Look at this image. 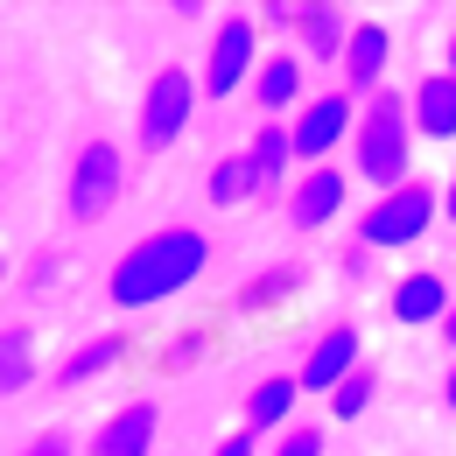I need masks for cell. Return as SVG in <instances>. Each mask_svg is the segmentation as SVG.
I'll return each instance as SVG.
<instances>
[{
    "instance_id": "1",
    "label": "cell",
    "mask_w": 456,
    "mask_h": 456,
    "mask_svg": "<svg viewBox=\"0 0 456 456\" xmlns=\"http://www.w3.org/2000/svg\"><path fill=\"white\" fill-rule=\"evenodd\" d=\"M204 267H211V239L197 225H162V232H148L134 253H119L106 295H113V309H155V302H169L183 288H197Z\"/></svg>"
},
{
    "instance_id": "11",
    "label": "cell",
    "mask_w": 456,
    "mask_h": 456,
    "mask_svg": "<svg viewBox=\"0 0 456 456\" xmlns=\"http://www.w3.org/2000/svg\"><path fill=\"white\" fill-rule=\"evenodd\" d=\"M344 218V169L323 162V169L295 175V197H288V225L295 232H323Z\"/></svg>"
},
{
    "instance_id": "19",
    "label": "cell",
    "mask_w": 456,
    "mask_h": 456,
    "mask_svg": "<svg viewBox=\"0 0 456 456\" xmlns=\"http://www.w3.org/2000/svg\"><path fill=\"white\" fill-rule=\"evenodd\" d=\"M204 197H211L218 211L246 204V197H260V183H253V162H246V155H218V162H211V183H204Z\"/></svg>"
},
{
    "instance_id": "16",
    "label": "cell",
    "mask_w": 456,
    "mask_h": 456,
    "mask_svg": "<svg viewBox=\"0 0 456 456\" xmlns=\"http://www.w3.org/2000/svg\"><path fill=\"white\" fill-rule=\"evenodd\" d=\"M295 36H302V57L309 63H330V57H344V7H330V0H309L302 7V21H295Z\"/></svg>"
},
{
    "instance_id": "27",
    "label": "cell",
    "mask_w": 456,
    "mask_h": 456,
    "mask_svg": "<svg viewBox=\"0 0 456 456\" xmlns=\"http://www.w3.org/2000/svg\"><path fill=\"white\" fill-rule=\"evenodd\" d=\"M211 456H260V443H253V436L239 428V436H225V443H218V450H211Z\"/></svg>"
},
{
    "instance_id": "18",
    "label": "cell",
    "mask_w": 456,
    "mask_h": 456,
    "mask_svg": "<svg viewBox=\"0 0 456 456\" xmlns=\"http://www.w3.org/2000/svg\"><path fill=\"white\" fill-rule=\"evenodd\" d=\"M119 358H126V338H85V344H77V351L57 365V387H85V379L113 372Z\"/></svg>"
},
{
    "instance_id": "14",
    "label": "cell",
    "mask_w": 456,
    "mask_h": 456,
    "mask_svg": "<svg viewBox=\"0 0 456 456\" xmlns=\"http://www.w3.org/2000/svg\"><path fill=\"white\" fill-rule=\"evenodd\" d=\"M295 400H302L295 372H274V379H260V387L246 394V436H274V428H288Z\"/></svg>"
},
{
    "instance_id": "8",
    "label": "cell",
    "mask_w": 456,
    "mask_h": 456,
    "mask_svg": "<svg viewBox=\"0 0 456 456\" xmlns=\"http://www.w3.org/2000/svg\"><path fill=\"white\" fill-rule=\"evenodd\" d=\"M358 365H365V338H358V323H330L323 338L302 351V372H295V387H302V394H323V400H330V387H344Z\"/></svg>"
},
{
    "instance_id": "24",
    "label": "cell",
    "mask_w": 456,
    "mask_h": 456,
    "mask_svg": "<svg viewBox=\"0 0 456 456\" xmlns=\"http://www.w3.org/2000/svg\"><path fill=\"white\" fill-rule=\"evenodd\" d=\"M267 456H323V428H309V421H288L281 443H274Z\"/></svg>"
},
{
    "instance_id": "22",
    "label": "cell",
    "mask_w": 456,
    "mask_h": 456,
    "mask_svg": "<svg viewBox=\"0 0 456 456\" xmlns=\"http://www.w3.org/2000/svg\"><path fill=\"white\" fill-rule=\"evenodd\" d=\"M372 394H379V372H372V365H358L344 387H330V414H338V421H358V414L372 407Z\"/></svg>"
},
{
    "instance_id": "20",
    "label": "cell",
    "mask_w": 456,
    "mask_h": 456,
    "mask_svg": "<svg viewBox=\"0 0 456 456\" xmlns=\"http://www.w3.org/2000/svg\"><path fill=\"white\" fill-rule=\"evenodd\" d=\"M295 295H302V274H295V267H260L253 281L239 288V309L260 316V309H281V302H295Z\"/></svg>"
},
{
    "instance_id": "7",
    "label": "cell",
    "mask_w": 456,
    "mask_h": 456,
    "mask_svg": "<svg viewBox=\"0 0 456 456\" xmlns=\"http://www.w3.org/2000/svg\"><path fill=\"white\" fill-rule=\"evenodd\" d=\"M351 126H358V99L351 92H323V99H309L295 126H288V141H295V162H309V169H323L330 155H338L344 141H351Z\"/></svg>"
},
{
    "instance_id": "15",
    "label": "cell",
    "mask_w": 456,
    "mask_h": 456,
    "mask_svg": "<svg viewBox=\"0 0 456 456\" xmlns=\"http://www.w3.org/2000/svg\"><path fill=\"white\" fill-rule=\"evenodd\" d=\"M246 162H253V183H260V197H267V190H281V183H288V162H295L288 119H260V134H253Z\"/></svg>"
},
{
    "instance_id": "2",
    "label": "cell",
    "mask_w": 456,
    "mask_h": 456,
    "mask_svg": "<svg viewBox=\"0 0 456 456\" xmlns=\"http://www.w3.org/2000/svg\"><path fill=\"white\" fill-rule=\"evenodd\" d=\"M351 169H358V183H372L379 197H394L400 183H414V119H407V99H400V92H372V99L358 106Z\"/></svg>"
},
{
    "instance_id": "13",
    "label": "cell",
    "mask_w": 456,
    "mask_h": 456,
    "mask_svg": "<svg viewBox=\"0 0 456 456\" xmlns=\"http://www.w3.org/2000/svg\"><path fill=\"white\" fill-rule=\"evenodd\" d=\"M407 119H414V141H456V77L450 70H428L407 92Z\"/></svg>"
},
{
    "instance_id": "9",
    "label": "cell",
    "mask_w": 456,
    "mask_h": 456,
    "mask_svg": "<svg viewBox=\"0 0 456 456\" xmlns=\"http://www.w3.org/2000/svg\"><path fill=\"white\" fill-rule=\"evenodd\" d=\"M387 63H394V36L379 28V21H351V36H344V92L358 99H372V92H387Z\"/></svg>"
},
{
    "instance_id": "5",
    "label": "cell",
    "mask_w": 456,
    "mask_h": 456,
    "mask_svg": "<svg viewBox=\"0 0 456 456\" xmlns=\"http://www.w3.org/2000/svg\"><path fill=\"white\" fill-rule=\"evenodd\" d=\"M119 183H126V162H119L113 141H85L77 162H70V183H63V211L70 225H99L119 204Z\"/></svg>"
},
{
    "instance_id": "6",
    "label": "cell",
    "mask_w": 456,
    "mask_h": 456,
    "mask_svg": "<svg viewBox=\"0 0 456 456\" xmlns=\"http://www.w3.org/2000/svg\"><path fill=\"white\" fill-rule=\"evenodd\" d=\"M253 70H260V21H253V14H232V21H218V36H211V63H204L197 92H204V99L253 92Z\"/></svg>"
},
{
    "instance_id": "25",
    "label": "cell",
    "mask_w": 456,
    "mask_h": 456,
    "mask_svg": "<svg viewBox=\"0 0 456 456\" xmlns=\"http://www.w3.org/2000/svg\"><path fill=\"white\" fill-rule=\"evenodd\" d=\"M338 274H344V281H365V274H372V246H344V253H338Z\"/></svg>"
},
{
    "instance_id": "12",
    "label": "cell",
    "mask_w": 456,
    "mask_h": 456,
    "mask_svg": "<svg viewBox=\"0 0 456 456\" xmlns=\"http://www.w3.org/2000/svg\"><path fill=\"white\" fill-rule=\"evenodd\" d=\"M155 428H162L155 400H126L119 414H106V428L92 436V450H85V456H148V450H155Z\"/></svg>"
},
{
    "instance_id": "10",
    "label": "cell",
    "mask_w": 456,
    "mask_h": 456,
    "mask_svg": "<svg viewBox=\"0 0 456 456\" xmlns=\"http://www.w3.org/2000/svg\"><path fill=\"white\" fill-rule=\"evenodd\" d=\"M456 302V288L436 274V267H414V274H400L394 295H387V309H394L400 330H428V323H443Z\"/></svg>"
},
{
    "instance_id": "4",
    "label": "cell",
    "mask_w": 456,
    "mask_h": 456,
    "mask_svg": "<svg viewBox=\"0 0 456 456\" xmlns=\"http://www.w3.org/2000/svg\"><path fill=\"white\" fill-rule=\"evenodd\" d=\"M197 77L169 63V70H155L148 77V92H141V126H134V141H141V155H169L175 141L190 134V119H197Z\"/></svg>"
},
{
    "instance_id": "29",
    "label": "cell",
    "mask_w": 456,
    "mask_h": 456,
    "mask_svg": "<svg viewBox=\"0 0 456 456\" xmlns=\"http://www.w3.org/2000/svg\"><path fill=\"white\" fill-rule=\"evenodd\" d=\"M443 218L456 225V175H450V190H443Z\"/></svg>"
},
{
    "instance_id": "3",
    "label": "cell",
    "mask_w": 456,
    "mask_h": 456,
    "mask_svg": "<svg viewBox=\"0 0 456 456\" xmlns=\"http://www.w3.org/2000/svg\"><path fill=\"white\" fill-rule=\"evenodd\" d=\"M436 218H443V190H428V183L414 175V183H400L394 197H372V211L358 218V246H372V253H400V246L428 239Z\"/></svg>"
},
{
    "instance_id": "32",
    "label": "cell",
    "mask_w": 456,
    "mask_h": 456,
    "mask_svg": "<svg viewBox=\"0 0 456 456\" xmlns=\"http://www.w3.org/2000/svg\"><path fill=\"white\" fill-rule=\"evenodd\" d=\"M0 281H7V260H0Z\"/></svg>"
},
{
    "instance_id": "28",
    "label": "cell",
    "mask_w": 456,
    "mask_h": 456,
    "mask_svg": "<svg viewBox=\"0 0 456 456\" xmlns=\"http://www.w3.org/2000/svg\"><path fill=\"white\" fill-rule=\"evenodd\" d=\"M436 330H443V344H450V351H456V302H450V316H443Z\"/></svg>"
},
{
    "instance_id": "21",
    "label": "cell",
    "mask_w": 456,
    "mask_h": 456,
    "mask_svg": "<svg viewBox=\"0 0 456 456\" xmlns=\"http://www.w3.org/2000/svg\"><path fill=\"white\" fill-rule=\"evenodd\" d=\"M28 379H36V338L21 323H7L0 330V394H21Z\"/></svg>"
},
{
    "instance_id": "30",
    "label": "cell",
    "mask_w": 456,
    "mask_h": 456,
    "mask_svg": "<svg viewBox=\"0 0 456 456\" xmlns=\"http://www.w3.org/2000/svg\"><path fill=\"white\" fill-rule=\"evenodd\" d=\"M443 400H450V414H456V365H450V387H443Z\"/></svg>"
},
{
    "instance_id": "23",
    "label": "cell",
    "mask_w": 456,
    "mask_h": 456,
    "mask_svg": "<svg viewBox=\"0 0 456 456\" xmlns=\"http://www.w3.org/2000/svg\"><path fill=\"white\" fill-rule=\"evenodd\" d=\"M204 351H211V338H204V330H183V338H169V351H162V372H190Z\"/></svg>"
},
{
    "instance_id": "26",
    "label": "cell",
    "mask_w": 456,
    "mask_h": 456,
    "mask_svg": "<svg viewBox=\"0 0 456 456\" xmlns=\"http://www.w3.org/2000/svg\"><path fill=\"white\" fill-rule=\"evenodd\" d=\"M21 456H77V443H70L63 428H50V436H36V443H28Z\"/></svg>"
},
{
    "instance_id": "17",
    "label": "cell",
    "mask_w": 456,
    "mask_h": 456,
    "mask_svg": "<svg viewBox=\"0 0 456 456\" xmlns=\"http://www.w3.org/2000/svg\"><path fill=\"white\" fill-rule=\"evenodd\" d=\"M302 99V57H260V70H253V106H267V113H288Z\"/></svg>"
},
{
    "instance_id": "31",
    "label": "cell",
    "mask_w": 456,
    "mask_h": 456,
    "mask_svg": "<svg viewBox=\"0 0 456 456\" xmlns=\"http://www.w3.org/2000/svg\"><path fill=\"white\" fill-rule=\"evenodd\" d=\"M450 77H456V36H450Z\"/></svg>"
}]
</instances>
